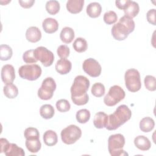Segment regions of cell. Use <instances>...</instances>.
Instances as JSON below:
<instances>
[{"mask_svg": "<svg viewBox=\"0 0 156 156\" xmlns=\"http://www.w3.org/2000/svg\"><path fill=\"white\" fill-rule=\"evenodd\" d=\"M89 79L84 76H77L75 77L71 87V100L77 105L86 104L89 101L87 91L90 87Z\"/></svg>", "mask_w": 156, "mask_h": 156, "instance_id": "cell-1", "label": "cell"}, {"mask_svg": "<svg viewBox=\"0 0 156 156\" xmlns=\"http://www.w3.org/2000/svg\"><path fill=\"white\" fill-rule=\"evenodd\" d=\"M132 116V112L126 105H121L108 117L105 128L108 130L117 129L121 126L128 121Z\"/></svg>", "mask_w": 156, "mask_h": 156, "instance_id": "cell-2", "label": "cell"}, {"mask_svg": "<svg viewBox=\"0 0 156 156\" xmlns=\"http://www.w3.org/2000/svg\"><path fill=\"white\" fill-rule=\"evenodd\" d=\"M135 26L134 21L124 15L121 17L117 23L113 26L111 33L115 40L118 41L124 40L129 34L134 30Z\"/></svg>", "mask_w": 156, "mask_h": 156, "instance_id": "cell-3", "label": "cell"}, {"mask_svg": "<svg viewBox=\"0 0 156 156\" xmlns=\"http://www.w3.org/2000/svg\"><path fill=\"white\" fill-rule=\"evenodd\" d=\"M125 144V138L121 133L111 135L108 139V149L112 156L128 155L122 149Z\"/></svg>", "mask_w": 156, "mask_h": 156, "instance_id": "cell-4", "label": "cell"}, {"mask_svg": "<svg viewBox=\"0 0 156 156\" xmlns=\"http://www.w3.org/2000/svg\"><path fill=\"white\" fill-rule=\"evenodd\" d=\"M125 85L130 92H136L141 88V82L139 71L133 68L127 69L124 75Z\"/></svg>", "mask_w": 156, "mask_h": 156, "instance_id": "cell-5", "label": "cell"}, {"mask_svg": "<svg viewBox=\"0 0 156 156\" xmlns=\"http://www.w3.org/2000/svg\"><path fill=\"white\" fill-rule=\"evenodd\" d=\"M125 96L124 90L120 86L115 85L110 88L108 93L104 98V102L106 105L112 107L124 99Z\"/></svg>", "mask_w": 156, "mask_h": 156, "instance_id": "cell-6", "label": "cell"}, {"mask_svg": "<svg viewBox=\"0 0 156 156\" xmlns=\"http://www.w3.org/2000/svg\"><path fill=\"white\" fill-rule=\"evenodd\" d=\"M82 135L81 129L76 125L71 124L63 129L60 133L62 141L66 144L75 143Z\"/></svg>", "mask_w": 156, "mask_h": 156, "instance_id": "cell-7", "label": "cell"}, {"mask_svg": "<svg viewBox=\"0 0 156 156\" xmlns=\"http://www.w3.org/2000/svg\"><path fill=\"white\" fill-rule=\"evenodd\" d=\"M41 71V68L38 65L30 64L20 66L18 69V74L23 79L34 81L40 77Z\"/></svg>", "mask_w": 156, "mask_h": 156, "instance_id": "cell-8", "label": "cell"}, {"mask_svg": "<svg viewBox=\"0 0 156 156\" xmlns=\"http://www.w3.org/2000/svg\"><path fill=\"white\" fill-rule=\"evenodd\" d=\"M56 89V83L53 78L48 77L45 78L38 90V96L42 100L51 99Z\"/></svg>", "mask_w": 156, "mask_h": 156, "instance_id": "cell-9", "label": "cell"}, {"mask_svg": "<svg viewBox=\"0 0 156 156\" xmlns=\"http://www.w3.org/2000/svg\"><path fill=\"white\" fill-rule=\"evenodd\" d=\"M35 58L40 61L44 66L48 67L52 65L54 60V54L44 46H39L34 49Z\"/></svg>", "mask_w": 156, "mask_h": 156, "instance_id": "cell-10", "label": "cell"}, {"mask_svg": "<svg viewBox=\"0 0 156 156\" xmlns=\"http://www.w3.org/2000/svg\"><path fill=\"white\" fill-rule=\"evenodd\" d=\"M82 68L85 73L92 77L99 76L102 71V68L99 63L93 58L85 60L82 64Z\"/></svg>", "mask_w": 156, "mask_h": 156, "instance_id": "cell-11", "label": "cell"}, {"mask_svg": "<svg viewBox=\"0 0 156 156\" xmlns=\"http://www.w3.org/2000/svg\"><path fill=\"white\" fill-rule=\"evenodd\" d=\"M15 78L14 67L10 64L4 65L1 69V79L2 82L7 85L12 83Z\"/></svg>", "mask_w": 156, "mask_h": 156, "instance_id": "cell-12", "label": "cell"}, {"mask_svg": "<svg viewBox=\"0 0 156 156\" xmlns=\"http://www.w3.org/2000/svg\"><path fill=\"white\" fill-rule=\"evenodd\" d=\"M42 27L46 33L52 34L58 30V23L54 18H46L42 23Z\"/></svg>", "mask_w": 156, "mask_h": 156, "instance_id": "cell-13", "label": "cell"}, {"mask_svg": "<svg viewBox=\"0 0 156 156\" xmlns=\"http://www.w3.org/2000/svg\"><path fill=\"white\" fill-rule=\"evenodd\" d=\"M72 68L71 62L66 58L58 60L55 64V69L60 74H66L70 72Z\"/></svg>", "mask_w": 156, "mask_h": 156, "instance_id": "cell-14", "label": "cell"}, {"mask_svg": "<svg viewBox=\"0 0 156 156\" xmlns=\"http://www.w3.org/2000/svg\"><path fill=\"white\" fill-rule=\"evenodd\" d=\"M26 38L31 43H37L41 38V32L37 27L31 26L26 32Z\"/></svg>", "mask_w": 156, "mask_h": 156, "instance_id": "cell-15", "label": "cell"}, {"mask_svg": "<svg viewBox=\"0 0 156 156\" xmlns=\"http://www.w3.org/2000/svg\"><path fill=\"white\" fill-rule=\"evenodd\" d=\"M3 152L7 156H24L25 152L23 148L18 146L15 143H9Z\"/></svg>", "mask_w": 156, "mask_h": 156, "instance_id": "cell-16", "label": "cell"}, {"mask_svg": "<svg viewBox=\"0 0 156 156\" xmlns=\"http://www.w3.org/2000/svg\"><path fill=\"white\" fill-rule=\"evenodd\" d=\"M83 4V0H68L66 2V7L68 12L73 14H76L82 10Z\"/></svg>", "mask_w": 156, "mask_h": 156, "instance_id": "cell-17", "label": "cell"}, {"mask_svg": "<svg viewBox=\"0 0 156 156\" xmlns=\"http://www.w3.org/2000/svg\"><path fill=\"white\" fill-rule=\"evenodd\" d=\"M108 116L103 112L96 113L94 116L93 124L97 129H103L106 127Z\"/></svg>", "mask_w": 156, "mask_h": 156, "instance_id": "cell-18", "label": "cell"}, {"mask_svg": "<svg viewBox=\"0 0 156 156\" xmlns=\"http://www.w3.org/2000/svg\"><path fill=\"white\" fill-rule=\"evenodd\" d=\"M135 146L140 150L146 151L149 150L151 147L150 140L145 136L139 135L134 139Z\"/></svg>", "mask_w": 156, "mask_h": 156, "instance_id": "cell-19", "label": "cell"}, {"mask_svg": "<svg viewBox=\"0 0 156 156\" xmlns=\"http://www.w3.org/2000/svg\"><path fill=\"white\" fill-rule=\"evenodd\" d=\"M86 12L90 17L96 18L100 16L102 12V7L97 2H91L87 5Z\"/></svg>", "mask_w": 156, "mask_h": 156, "instance_id": "cell-20", "label": "cell"}, {"mask_svg": "<svg viewBox=\"0 0 156 156\" xmlns=\"http://www.w3.org/2000/svg\"><path fill=\"white\" fill-rule=\"evenodd\" d=\"M60 38L63 43L66 44H69L72 42L74 38V31L69 27H63L60 34Z\"/></svg>", "mask_w": 156, "mask_h": 156, "instance_id": "cell-21", "label": "cell"}, {"mask_svg": "<svg viewBox=\"0 0 156 156\" xmlns=\"http://www.w3.org/2000/svg\"><path fill=\"white\" fill-rule=\"evenodd\" d=\"M140 7L137 2L133 1H130L127 7L125 10H124L125 16L133 18H135L139 13Z\"/></svg>", "mask_w": 156, "mask_h": 156, "instance_id": "cell-22", "label": "cell"}, {"mask_svg": "<svg viewBox=\"0 0 156 156\" xmlns=\"http://www.w3.org/2000/svg\"><path fill=\"white\" fill-rule=\"evenodd\" d=\"M43 141L44 144L48 146H53L55 145L58 141V137L56 132L52 130H46L43 135Z\"/></svg>", "mask_w": 156, "mask_h": 156, "instance_id": "cell-23", "label": "cell"}, {"mask_svg": "<svg viewBox=\"0 0 156 156\" xmlns=\"http://www.w3.org/2000/svg\"><path fill=\"white\" fill-rule=\"evenodd\" d=\"M155 126L154 119L149 116L143 118L140 122V129L143 132H149L152 130Z\"/></svg>", "mask_w": 156, "mask_h": 156, "instance_id": "cell-24", "label": "cell"}, {"mask_svg": "<svg viewBox=\"0 0 156 156\" xmlns=\"http://www.w3.org/2000/svg\"><path fill=\"white\" fill-rule=\"evenodd\" d=\"M25 145L27 149L31 153L38 152L41 147V144L40 141V138L32 139V140H26L25 142Z\"/></svg>", "mask_w": 156, "mask_h": 156, "instance_id": "cell-25", "label": "cell"}, {"mask_svg": "<svg viewBox=\"0 0 156 156\" xmlns=\"http://www.w3.org/2000/svg\"><path fill=\"white\" fill-rule=\"evenodd\" d=\"M55 113V110L51 104H44L40 108V116L46 119L52 118Z\"/></svg>", "mask_w": 156, "mask_h": 156, "instance_id": "cell-26", "label": "cell"}, {"mask_svg": "<svg viewBox=\"0 0 156 156\" xmlns=\"http://www.w3.org/2000/svg\"><path fill=\"white\" fill-rule=\"evenodd\" d=\"M3 91L4 95L9 99H14L18 94V89L17 87L13 84H7L3 88Z\"/></svg>", "mask_w": 156, "mask_h": 156, "instance_id": "cell-27", "label": "cell"}, {"mask_svg": "<svg viewBox=\"0 0 156 156\" xmlns=\"http://www.w3.org/2000/svg\"><path fill=\"white\" fill-rule=\"evenodd\" d=\"M73 47L74 49L77 52H83L88 48V43L86 40L82 37L77 38L73 44Z\"/></svg>", "mask_w": 156, "mask_h": 156, "instance_id": "cell-28", "label": "cell"}, {"mask_svg": "<svg viewBox=\"0 0 156 156\" xmlns=\"http://www.w3.org/2000/svg\"><path fill=\"white\" fill-rule=\"evenodd\" d=\"M13 55L12 49L7 44H1L0 46V59L6 61L11 58Z\"/></svg>", "mask_w": 156, "mask_h": 156, "instance_id": "cell-29", "label": "cell"}, {"mask_svg": "<svg viewBox=\"0 0 156 156\" xmlns=\"http://www.w3.org/2000/svg\"><path fill=\"white\" fill-rule=\"evenodd\" d=\"M46 10L49 14L54 15L57 14L60 10V4L57 1L51 0L48 1L46 3Z\"/></svg>", "mask_w": 156, "mask_h": 156, "instance_id": "cell-30", "label": "cell"}, {"mask_svg": "<svg viewBox=\"0 0 156 156\" xmlns=\"http://www.w3.org/2000/svg\"><path fill=\"white\" fill-rule=\"evenodd\" d=\"M77 121L80 124L87 122L90 118V112L88 110L83 108L77 112L76 115Z\"/></svg>", "mask_w": 156, "mask_h": 156, "instance_id": "cell-31", "label": "cell"}, {"mask_svg": "<svg viewBox=\"0 0 156 156\" xmlns=\"http://www.w3.org/2000/svg\"><path fill=\"white\" fill-rule=\"evenodd\" d=\"M105 88L104 85L100 82L94 83L91 90L92 94L98 98L102 96L105 94Z\"/></svg>", "mask_w": 156, "mask_h": 156, "instance_id": "cell-32", "label": "cell"}, {"mask_svg": "<svg viewBox=\"0 0 156 156\" xmlns=\"http://www.w3.org/2000/svg\"><path fill=\"white\" fill-rule=\"evenodd\" d=\"M24 136L26 140L40 138V134L38 129L32 127H27L25 129L24 132Z\"/></svg>", "mask_w": 156, "mask_h": 156, "instance_id": "cell-33", "label": "cell"}, {"mask_svg": "<svg viewBox=\"0 0 156 156\" xmlns=\"http://www.w3.org/2000/svg\"><path fill=\"white\" fill-rule=\"evenodd\" d=\"M145 87L149 91H154L156 90V81L154 76L147 75L144 79Z\"/></svg>", "mask_w": 156, "mask_h": 156, "instance_id": "cell-34", "label": "cell"}, {"mask_svg": "<svg viewBox=\"0 0 156 156\" xmlns=\"http://www.w3.org/2000/svg\"><path fill=\"white\" fill-rule=\"evenodd\" d=\"M103 19H104V22L107 24L110 25V24H113L115 23L117 21L118 16L114 11L110 10V11L106 12L104 13Z\"/></svg>", "mask_w": 156, "mask_h": 156, "instance_id": "cell-35", "label": "cell"}, {"mask_svg": "<svg viewBox=\"0 0 156 156\" xmlns=\"http://www.w3.org/2000/svg\"><path fill=\"white\" fill-rule=\"evenodd\" d=\"M56 108L57 110L60 112H66L69 110L71 108V105L68 101L65 99H59L56 102Z\"/></svg>", "mask_w": 156, "mask_h": 156, "instance_id": "cell-36", "label": "cell"}, {"mask_svg": "<svg viewBox=\"0 0 156 156\" xmlns=\"http://www.w3.org/2000/svg\"><path fill=\"white\" fill-rule=\"evenodd\" d=\"M23 60L26 63H34L38 61L35 57L34 49L27 50L24 52L23 55Z\"/></svg>", "mask_w": 156, "mask_h": 156, "instance_id": "cell-37", "label": "cell"}, {"mask_svg": "<svg viewBox=\"0 0 156 156\" xmlns=\"http://www.w3.org/2000/svg\"><path fill=\"white\" fill-rule=\"evenodd\" d=\"M69 48L67 45L62 44L58 47L57 50V55L61 58H66L69 55Z\"/></svg>", "mask_w": 156, "mask_h": 156, "instance_id": "cell-38", "label": "cell"}, {"mask_svg": "<svg viewBox=\"0 0 156 156\" xmlns=\"http://www.w3.org/2000/svg\"><path fill=\"white\" fill-rule=\"evenodd\" d=\"M155 13L156 10L155 9H150L146 13V18H147V21L148 23L150 24L155 26L156 23H155Z\"/></svg>", "mask_w": 156, "mask_h": 156, "instance_id": "cell-39", "label": "cell"}, {"mask_svg": "<svg viewBox=\"0 0 156 156\" xmlns=\"http://www.w3.org/2000/svg\"><path fill=\"white\" fill-rule=\"evenodd\" d=\"M130 0H122V1H116V6L121 10H125L127 7Z\"/></svg>", "mask_w": 156, "mask_h": 156, "instance_id": "cell-40", "label": "cell"}, {"mask_svg": "<svg viewBox=\"0 0 156 156\" xmlns=\"http://www.w3.org/2000/svg\"><path fill=\"white\" fill-rule=\"evenodd\" d=\"M18 2L22 7L24 9H29L33 6L34 4L35 3V0H27V1L19 0Z\"/></svg>", "mask_w": 156, "mask_h": 156, "instance_id": "cell-41", "label": "cell"}, {"mask_svg": "<svg viewBox=\"0 0 156 156\" xmlns=\"http://www.w3.org/2000/svg\"><path fill=\"white\" fill-rule=\"evenodd\" d=\"M0 143H1V153H2L4 149L5 148V147L7 146V145L9 143V142L8 141V140L5 138H1L0 139Z\"/></svg>", "mask_w": 156, "mask_h": 156, "instance_id": "cell-42", "label": "cell"}]
</instances>
